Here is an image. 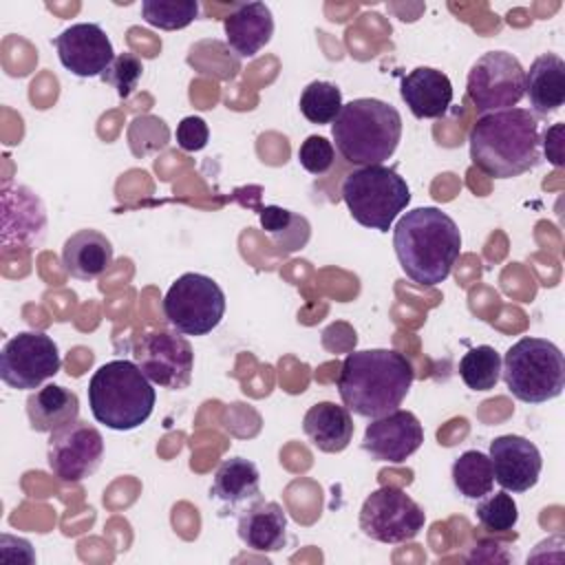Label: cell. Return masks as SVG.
I'll use <instances>...</instances> for the list:
<instances>
[{"mask_svg": "<svg viewBox=\"0 0 565 565\" xmlns=\"http://www.w3.org/2000/svg\"><path fill=\"white\" fill-rule=\"evenodd\" d=\"M163 313L174 331L183 335H205L223 320L225 294L214 278L188 271L166 291Z\"/></svg>", "mask_w": 565, "mask_h": 565, "instance_id": "cell-8", "label": "cell"}, {"mask_svg": "<svg viewBox=\"0 0 565 565\" xmlns=\"http://www.w3.org/2000/svg\"><path fill=\"white\" fill-rule=\"evenodd\" d=\"M236 532L252 552H280L287 545V514L280 503L260 497L238 514Z\"/></svg>", "mask_w": 565, "mask_h": 565, "instance_id": "cell-18", "label": "cell"}, {"mask_svg": "<svg viewBox=\"0 0 565 565\" xmlns=\"http://www.w3.org/2000/svg\"><path fill=\"white\" fill-rule=\"evenodd\" d=\"M157 393L137 362L110 360L88 382V406L95 422L113 430L141 426L154 408Z\"/></svg>", "mask_w": 565, "mask_h": 565, "instance_id": "cell-5", "label": "cell"}, {"mask_svg": "<svg viewBox=\"0 0 565 565\" xmlns=\"http://www.w3.org/2000/svg\"><path fill=\"white\" fill-rule=\"evenodd\" d=\"M210 499L216 503L221 516L241 514L249 503L260 499V472L256 463L245 457L223 459L214 472Z\"/></svg>", "mask_w": 565, "mask_h": 565, "instance_id": "cell-17", "label": "cell"}, {"mask_svg": "<svg viewBox=\"0 0 565 565\" xmlns=\"http://www.w3.org/2000/svg\"><path fill=\"white\" fill-rule=\"evenodd\" d=\"M62 366L55 340L42 331H22L0 353V380L15 391H35Z\"/></svg>", "mask_w": 565, "mask_h": 565, "instance_id": "cell-11", "label": "cell"}, {"mask_svg": "<svg viewBox=\"0 0 565 565\" xmlns=\"http://www.w3.org/2000/svg\"><path fill=\"white\" fill-rule=\"evenodd\" d=\"M525 95L539 117L561 110L565 104V62L554 53L539 55L525 71Z\"/></svg>", "mask_w": 565, "mask_h": 565, "instance_id": "cell-22", "label": "cell"}, {"mask_svg": "<svg viewBox=\"0 0 565 565\" xmlns=\"http://www.w3.org/2000/svg\"><path fill=\"white\" fill-rule=\"evenodd\" d=\"M79 415V397L60 384H46L33 391L26 399L29 426L35 433H53Z\"/></svg>", "mask_w": 565, "mask_h": 565, "instance_id": "cell-24", "label": "cell"}, {"mask_svg": "<svg viewBox=\"0 0 565 565\" xmlns=\"http://www.w3.org/2000/svg\"><path fill=\"white\" fill-rule=\"evenodd\" d=\"M475 514H477V521L481 523V527L492 534H505V532L514 530L516 521H519L516 501L505 490L494 492V494L490 492V494L481 497Z\"/></svg>", "mask_w": 565, "mask_h": 565, "instance_id": "cell-30", "label": "cell"}, {"mask_svg": "<svg viewBox=\"0 0 565 565\" xmlns=\"http://www.w3.org/2000/svg\"><path fill=\"white\" fill-rule=\"evenodd\" d=\"M207 139H210V128L207 124L196 117V115H190V117H183L177 126V146L185 152H199L207 146Z\"/></svg>", "mask_w": 565, "mask_h": 565, "instance_id": "cell-33", "label": "cell"}, {"mask_svg": "<svg viewBox=\"0 0 565 565\" xmlns=\"http://www.w3.org/2000/svg\"><path fill=\"white\" fill-rule=\"evenodd\" d=\"M393 247L402 271L422 287L444 282L461 252L457 223L439 207L408 210L393 230Z\"/></svg>", "mask_w": 565, "mask_h": 565, "instance_id": "cell-3", "label": "cell"}, {"mask_svg": "<svg viewBox=\"0 0 565 565\" xmlns=\"http://www.w3.org/2000/svg\"><path fill=\"white\" fill-rule=\"evenodd\" d=\"M459 377L470 391H490L501 377V355L490 344L472 347L459 360Z\"/></svg>", "mask_w": 565, "mask_h": 565, "instance_id": "cell-27", "label": "cell"}, {"mask_svg": "<svg viewBox=\"0 0 565 565\" xmlns=\"http://www.w3.org/2000/svg\"><path fill=\"white\" fill-rule=\"evenodd\" d=\"M302 430L320 452H342L353 439V419L347 406L318 402L302 417Z\"/></svg>", "mask_w": 565, "mask_h": 565, "instance_id": "cell-21", "label": "cell"}, {"mask_svg": "<svg viewBox=\"0 0 565 565\" xmlns=\"http://www.w3.org/2000/svg\"><path fill=\"white\" fill-rule=\"evenodd\" d=\"M415 380L413 364L395 349H362L344 358L338 375L342 404L360 417L393 413Z\"/></svg>", "mask_w": 565, "mask_h": 565, "instance_id": "cell-2", "label": "cell"}, {"mask_svg": "<svg viewBox=\"0 0 565 565\" xmlns=\"http://www.w3.org/2000/svg\"><path fill=\"white\" fill-rule=\"evenodd\" d=\"M426 523V512L397 486H382L373 490L360 510V530L377 543L413 541Z\"/></svg>", "mask_w": 565, "mask_h": 565, "instance_id": "cell-9", "label": "cell"}, {"mask_svg": "<svg viewBox=\"0 0 565 565\" xmlns=\"http://www.w3.org/2000/svg\"><path fill=\"white\" fill-rule=\"evenodd\" d=\"M104 459V437L88 422H71L51 433L46 463L53 477L64 483H79L90 477Z\"/></svg>", "mask_w": 565, "mask_h": 565, "instance_id": "cell-12", "label": "cell"}, {"mask_svg": "<svg viewBox=\"0 0 565 565\" xmlns=\"http://www.w3.org/2000/svg\"><path fill=\"white\" fill-rule=\"evenodd\" d=\"M141 75H143V64H141V60H139L135 53L124 51V53L115 55L113 64L102 73L99 79L106 82V84H110V86L117 90V95H119L121 99H126V97H130V95L135 93V88H137Z\"/></svg>", "mask_w": 565, "mask_h": 565, "instance_id": "cell-31", "label": "cell"}, {"mask_svg": "<svg viewBox=\"0 0 565 565\" xmlns=\"http://www.w3.org/2000/svg\"><path fill=\"white\" fill-rule=\"evenodd\" d=\"M342 110V93L335 84L316 79L300 93V113L311 124H333Z\"/></svg>", "mask_w": 565, "mask_h": 565, "instance_id": "cell-28", "label": "cell"}, {"mask_svg": "<svg viewBox=\"0 0 565 565\" xmlns=\"http://www.w3.org/2000/svg\"><path fill=\"white\" fill-rule=\"evenodd\" d=\"M342 201L355 223L369 230L388 232L399 212L411 203V188L395 168L362 166L342 181Z\"/></svg>", "mask_w": 565, "mask_h": 565, "instance_id": "cell-7", "label": "cell"}, {"mask_svg": "<svg viewBox=\"0 0 565 565\" xmlns=\"http://www.w3.org/2000/svg\"><path fill=\"white\" fill-rule=\"evenodd\" d=\"M466 93L481 115L514 108L525 95V68L508 51H488L470 66Z\"/></svg>", "mask_w": 565, "mask_h": 565, "instance_id": "cell-10", "label": "cell"}, {"mask_svg": "<svg viewBox=\"0 0 565 565\" xmlns=\"http://www.w3.org/2000/svg\"><path fill=\"white\" fill-rule=\"evenodd\" d=\"M225 42L238 57H254L274 35V15L265 2H245L223 20Z\"/></svg>", "mask_w": 565, "mask_h": 565, "instance_id": "cell-20", "label": "cell"}, {"mask_svg": "<svg viewBox=\"0 0 565 565\" xmlns=\"http://www.w3.org/2000/svg\"><path fill=\"white\" fill-rule=\"evenodd\" d=\"M399 95L417 119H439L452 104V84L433 66H417L402 77Z\"/></svg>", "mask_w": 565, "mask_h": 565, "instance_id": "cell-19", "label": "cell"}, {"mask_svg": "<svg viewBox=\"0 0 565 565\" xmlns=\"http://www.w3.org/2000/svg\"><path fill=\"white\" fill-rule=\"evenodd\" d=\"M141 15L150 26L163 31L185 29L199 15L196 0H143Z\"/></svg>", "mask_w": 565, "mask_h": 565, "instance_id": "cell-29", "label": "cell"}, {"mask_svg": "<svg viewBox=\"0 0 565 565\" xmlns=\"http://www.w3.org/2000/svg\"><path fill=\"white\" fill-rule=\"evenodd\" d=\"M135 360L143 375L168 391L190 384L194 371L192 344L179 331H150L135 344Z\"/></svg>", "mask_w": 565, "mask_h": 565, "instance_id": "cell-13", "label": "cell"}, {"mask_svg": "<svg viewBox=\"0 0 565 565\" xmlns=\"http://www.w3.org/2000/svg\"><path fill=\"white\" fill-rule=\"evenodd\" d=\"M470 161L488 177L512 179L543 161L539 117L527 108L481 115L470 128Z\"/></svg>", "mask_w": 565, "mask_h": 565, "instance_id": "cell-1", "label": "cell"}, {"mask_svg": "<svg viewBox=\"0 0 565 565\" xmlns=\"http://www.w3.org/2000/svg\"><path fill=\"white\" fill-rule=\"evenodd\" d=\"M452 483L457 492L466 499L479 501L481 497L490 494L494 488V472L492 461L481 450H466L461 452L450 470Z\"/></svg>", "mask_w": 565, "mask_h": 565, "instance_id": "cell-25", "label": "cell"}, {"mask_svg": "<svg viewBox=\"0 0 565 565\" xmlns=\"http://www.w3.org/2000/svg\"><path fill=\"white\" fill-rule=\"evenodd\" d=\"M62 265L77 280L99 278L113 265V243L97 230H79L64 241Z\"/></svg>", "mask_w": 565, "mask_h": 565, "instance_id": "cell-23", "label": "cell"}, {"mask_svg": "<svg viewBox=\"0 0 565 565\" xmlns=\"http://www.w3.org/2000/svg\"><path fill=\"white\" fill-rule=\"evenodd\" d=\"M541 152L552 161L556 168H561L563 161V124H554L552 128L545 130L543 141H541Z\"/></svg>", "mask_w": 565, "mask_h": 565, "instance_id": "cell-34", "label": "cell"}, {"mask_svg": "<svg viewBox=\"0 0 565 565\" xmlns=\"http://www.w3.org/2000/svg\"><path fill=\"white\" fill-rule=\"evenodd\" d=\"M263 230L271 236V241L285 249L296 252L302 249L309 241V221L300 214H294L291 210H285L280 205H265L258 212Z\"/></svg>", "mask_w": 565, "mask_h": 565, "instance_id": "cell-26", "label": "cell"}, {"mask_svg": "<svg viewBox=\"0 0 565 565\" xmlns=\"http://www.w3.org/2000/svg\"><path fill=\"white\" fill-rule=\"evenodd\" d=\"M333 143L320 135H309L298 148L300 166L313 177H322L333 166Z\"/></svg>", "mask_w": 565, "mask_h": 565, "instance_id": "cell-32", "label": "cell"}, {"mask_svg": "<svg viewBox=\"0 0 565 565\" xmlns=\"http://www.w3.org/2000/svg\"><path fill=\"white\" fill-rule=\"evenodd\" d=\"M424 444V426L411 411L395 408L388 415L371 419L364 430L362 448L375 461L404 463Z\"/></svg>", "mask_w": 565, "mask_h": 565, "instance_id": "cell-15", "label": "cell"}, {"mask_svg": "<svg viewBox=\"0 0 565 565\" xmlns=\"http://www.w3.org/2000/svg\"><path fill=\"white\" fill-rule=\"evenodd\" d=\"M501 375L519 402L543 404L565 388V358L552 340L527 335L505 351Z\"/></svg>", "mask_w": 565, "mask_h": 565, "instance_id": "cell-6", "label": "cell"}, {"mask_svg": "<svg viewBox=\"0 0 565 565\" xmlns=\"http://www.w3.org/2000/svg\"><path fill=\"white\" fill-rule=\"evenodd\" d=\"M338 152L344 161L358 166H380L399 146L402 115L399 110L375 97H358L342 104L331 126Z\"/></svg>", "mask_w": 565, "mask_h": 565, "instance_id": "cell-4", "label": "cell"}, {"mask_svg": "<svg viewBox=\"0 0 565 565\" xmlns=\"http://www.w3.org/2000/svg\"><path fill=\"white\" fill-rule=\"evenodd\" d=\"M494 481L505 492H527L536 486L543 468V457L539 448L521 435H501L490 441V452Z\"/></svg>", "mask_w": 565, "mask_h": 565, "instance_id": "cell-16", "label": "cell"}, {"mask_svg": "<svg viewBox=\"0 0 565 565\" xmlns=\"http://www.w3.org/2000/svg\"><path fill=\"white\" fill-rule=\"evenodd\" d=\"M62 66L77 77H102L113 64L115 49L106 31L95 22H77L55 38Z\"/></svg>", "mask_w": 565, "mask_h": 565, "instance_id": "cell-14", "label": "cell"}]
</instances>
